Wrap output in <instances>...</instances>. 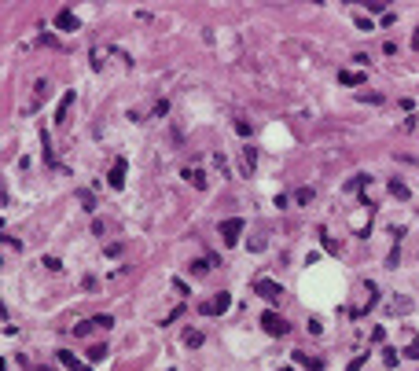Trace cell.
Masks as SVG:
<instances>
[{
  "label": "cell",
  "mask_w": 419,
  "mask_h": 371,
  "mask_svg": "<svg viewBox=\"0 0 419 371\" xmlns=\"http://www.w3.org/2000/svg\"><path fill=\"white\" fill-rule=\"evenodd\" d=\"M228 309H232V294H228V291L213 294L210 301H202V305H199V312H202V316H221V312H228Z\"/></svg>",
  "instance_id": "6da1fadb"
},
{
  "label": "cell",
  "mask_w": 419,
  "mask_h": 371,
  "mask_svg": "<svg viewBox=\"0 0 419 371\" xmlns=\"http://www.w3.org/2000/svg\"><path fill=\"white\" fill-rule=\"evenodd\" d=\"M294 364H298V368H309V371H320V368H324V360H320V357L302 353V349H294Z\"/></svg>",
  "instance_id": "ba28073f"
},
{
  "label": "cell",
  "mask_w": 419,
  "mask_h": 371,
  "mask_svg": "<svg viewBox=\"0 0 419 371\" xmlns=\"http://www.w3.org/2000/svg\"><path fill=\"white\" fill-rule=\"evenodd\" d=\"M390 195H394V199H408V188L401 180H390Z\"/></svg>",
  "instance_id": "2e32d148"
},
{
  "label": "cell",
  "mask_w": 419,
  "mask_h": 371,
  "mask_svg": "<svg viewBox=\"0 0 419 371\" xmlns=\"http://www.w3.org/2000/svg\"><path fill=\"white\" fill-rule=\"evenodd\" d=\"M338 81H342V85H364V74H357V70H338Z\"/></svg>",
  "instance_id": "7c38bea8"
},
{
  "label": "cell",
  "mask_w": 419,
  "mask_h": 371,
  "mask_svg": "<svg viewBox=\"0 0 419 371\" xmlns=\"http://www.w3.org/2000/svg\"><path fill=\"white\" fill-rule=\"evenodd\" d=\"M33 88H37V96H41V99H48V92H52V85H48V81H37Z\"/></svg>",
  "instance_id": "d4e9b609"
},
{
  "label": "cell",
  "mask_w": 419,
  "mask_h": 371,
  "mask_svg": "<svg viewBox=\"0 0 419 371\" xmlns=\"http://www.w3.org/2000/svg\"><path fill=\"white\" fill-rule=\"evenodd\" d=\"M70 107H74V92H67V96L59 99V110H55V125H67V114H70Z\"/></svg>",
  "instance_id": "9c48e42d"
},
{
  "label": "cell",
  "mask_w": 419,
  "mask_h": 371,
  "mask_svg": "<svg viewBox=\"0 0 419 371\" xmlns=\"http://www.w3.org/2000/svg\"><path fill=\"white\" fill-rule=\"evenodd\" d=\"M405 357H412V360H419V335L412 338V346H408V349H405Z\"/></svg>",
  "instance_id": "cb8c5ba5"
},
{
  "label": "cell",
  "mask_w": 419,
  "mask_h": 371,
  "mask_svg": "<svg viewBox=\"0 0 419 371\" xmlns=\"http://www.w3.org/2000/svg\"><path fill=\"white\" fill-rule=\"evenodd\" d=\"M313 199H316V191H313V188H298V191H294V202H302V206H309Z\"/></svg>",
  "instance_id": "4fadbf2b"
},
{
  "label": "cell",
  "mask_w": 419,
  "mask_h": 371,
  "mask_svg": "<svg viewBox=\"0 0 419 371\" xmlns=\"http://www.w3.org/2000/svg\"><path fill=\"white\" fill-rule=\"evenodd\" d=\"M78 199H81V206H85L88 213L96 210V199H92V191H88V188H81V191H78Z\"/></svg>",
  "instance_id": "9a60e30c"
},
{
  "label": "cell",
  "mask_w": 419,
  "mask_h": 371,
  "mask_svg": "<svg viewBox=\"0 0 419 371\" xmlns=\"http://www.w3.org/2000/svg\"><path fill=\"white\" fill-rule=\"evenodd\" d=\"M364 184H368V177H364V173H357V177L349 180V191H360V188H364Z\"/></svg>",
  "instance_id": "44dd1931"
},
{
  "label": "cell",
  "mask_w": 419,
  "mask_h": 371,
  "mask_svg": "<svg viewBox=\"0 0 419 371\" xmlns=\"http://www.w3.org/2000/svg\"><path fill=\"white\" fill-rule=\"evenodd\" d=\"M324 250H331V254H338V243H335L331 235H324Z\"/></svg>",
  "instance_id": "f1b7e54d"
},
{
  "label": "cell",
  "mask_w": 419,
  "mask_h": 371,
  "mask_svg": "<svg viewBox=\"0 0 419 371\" xmlns=\"http://www.w3.org/2000/svg\"><path fill=\"white\" fill-rule=\"evenodd\" d=\"M184 346H188V349H199V346H202V331H188V335H184Z\"/></svg>",
  "instance_id": "5bb4252c"
},
{
  "label": "cell",
  "mask_w": 419,
  "mask_h": 371,
  "mask_svg": "<svg viewBox=\"0 0 419 371\" xmlns=\"http://www.w3.org/2000/svg\"><path fill=\"white\" fill-rule=\"evenodd\" d=\"M412 48H416V52H419V30H416V33H412Z\"/></svg>",
  "instance_id": "4dcf8cb0"
},
{
  "label": "cell",
  "mask_w": 419,
  "mask_h": 371,
  "mask_svg": "<svg viewBox=\"0 0 419 371\" xmlns=\"http://www.w3.org/2000/svg\"><path fill=\"white\" fill-rule=\"evenodd\" d=\"M166 110H169V103H166V99H158V103H155V118H162Z\"/></svg>",
  "instance_id": "83f0119b"
},
{
  "label": "cell",
  "mask_w": 419,
  "mask_h": 371,
  "mask_svg": "<svg viewBox=\"0 0 419 371\" xmlns=\"http://www.w3.org/2000/svg\"><path fill=\"white\" fill-rule=\"evenodd\" d=\"M261 327L268 331V335H287V331H291V323H287L283 316H279V312H272V309H268V312H261Z\"/></svg>",
  "instance_id": "277c9868"
},
{
  "label": "cell",
  "mask_w": 419,
  "mask_h": 371,
  "mask_svg": "<svg viewBox=\"0 0 419 371\" xmlns=\"http://www.w3.org/2000/svg\"><path fill=\"white\" fill-rule=\"evenodd\" d=\"M44 268H48V272H59V268H63V261H59V257H44V261H41Z\"/></svg>",
  "instance_id": "7402d4cb"
},
{
  "label": "cell",
  "mask_w": 419,
  "mask_h": 371,
  "mask_svg": "<svg viewBox=\"0 0 419 371\" xmlns=\"http://www.w3.org/2000/svg\"><path fill=\"white\" fill-rule=\"evenodd\" d=\"M254 162H257L254 147H243V165H247V169H254Z\"/></svg>",
  "instance_id": "ac0fdd59"
},
{
  "label": "cell",
  "mask_w": 419,
  "mask_h": 371,
  "mask_svg": "<svg viewBox=\"0 0 419 371\" xmlns=\"http://www.w3.org/2000/svg\"><path fill=\"white\" fill-rule=\"evenodd\" d=\"M357 30H364V33H371V30H375V22H371V18H364V15H357Z\"/></svg>",
  "instance_id": "ffe728a7"
},
{
  "label": "cell",
  "mask_w": 419,
  "mask_h": 371,
  "mask_svg": "<svg viewBox=\"0 0 419 371\" xmlns=\"http://www.w3.org/2000/svg\"><path fill=\"white\" fill-rule=\"evenodd\" d=\"M191 272H195V276H206V272H210V261H206V257H199V261H191Z\"/></svg>",
  "instance_id": "e0dca14e"
},
{
  "label": "cell",
  "mask_w": 419,
  "mask_h": 371,
  "mask_svg": "<svg viewBox=\"0 0 419 371\" xmlns=\"http://www.w3.org/2000/svg\"><path fill=\"white\" fill-rule=\"evenodd\" d=\"M110 327H114V316H107V312H103V316H92V320H85V323H78V327H74V335L85 338L88 331H110Z\"/></svg>",
  "instance_id": "7a4b0ae2"
},
{
  "label": "cell",
  "mask_w": 419,
  "mask_h": 371,
  "mask_svg": "<svg viewBox=\"0 0 419 371\" xmlns=\"http://www.w3.org/2000/svg\"><path fill=\"white\" fill-rule=\"evenodd\" d=\"M4 246H7V250H22V243H18V239H11V235H4Z\"/></svg>",
  "instance_id": "f546056e"
},
{
  "label": "cell",
  "mask_w": 419,
  "mask_h": 371,
  "mask_svg": "<svg viewBox=\"0 0 419 371\" xmlns=\"http://www.w3.org/2000/svg\"><path fill=\"white\" fill-rule=\"evenodd\" d=\"M279 371H294V368H279Z\"/></svg>",
  "instance_id": "1f68e13d"
},
{
  "label": "cell",
  "mask_w": 419,
  "mask_h": 371,
  "mask_svg": "<svg viewBox=\"0 0 419 371\" xmlns=\"http://www.w3.org/2000/svg\"><path fill=\"white\" fill-rule=\"evenodd\" d=\"M59 364H67L70 371H92L88 364H81V360L74 357V353H67V349H59Z\"/></svg>",
  "instance_id": "30bf717a"
},
{
  "label": "cell",
  "mask_w": 419,
  "mask_h": 371,
  "mask_svg": "<svg viewBox=\"0 0 419 371\" xmlns=\"http://www.w3.org/2000/svg\"><path fill=\"white\" fill-rule=\"evenodd\" d=\"M184 180H188V184H195V188H199V191H206V173H202V169H184Z\"/></svg>",
  "instance_id": "8fae6325"
},
{
  "label": "cell",
  "mask_w": 419,
  "mask_h": 371,
  "mask_svg": "<svg viewBox=\"0 0 419 371\" xmlns=\"http://www.w3.org/2000/svg\"><path fill=\"white\" fill-rule=\"evenodd\" d=\"M364 364H368V353H360V357H353V360H349V368H346V371H360Z\"/></svg>",
  "instance_id": "d6986e66"
},
{
  "label": "cell",
  "mask_w": 419,
  "mask_h": 371,
  "mask_svg": "<svg viewBox=\"0 0 419 371\" xmlns=\"http://www.w3.org/2000/svg\"><path fill=\"white\" fill-rule=\"evenodd\" d=\"M243 217H228V221H221V235H225V243L228 246H236L239 243V235H243Z\"/></svg>",
  "instance_id": "5b68a950"
},
{
  "label": "cell",
  "mask_w": 419,
  "mask_h": 371,
  "mask_svg": "<svg viewBox=\"0 0 419 371\" xmlns=\"http://www.w3.org/2000/svg\"><path fill=\"white\" fill-rule=\"evenodd\" d=\"M383 360H386V368H397V349H383Z\"/></svg>",
  "instance_id": "603a6c76"
},
{
  "label": "cell",
  "mask_w": 419,
  "mask_h": 371,
  "mask_svg": "<svg viewBox=\"0 0 419 371\" xmlns=\"http://www.w3.org/2000/svg\"><path fill=\"white\" fill-rule=\"evenodd\" d=\"M254 291L261 294L265 301H272V305H276L279 298H283V287H279L276 280H268V276H261V280H254Z\"/></svg>",
  "instance_id": "3957f363"
},
{
  "label": "cell",
  "mask_w": 419,
  "mask_h": 371,
  "mask_svg": "<svg viewBox=\"0 0 419 371\" xmlns=\"http://www.w3.org/2000/svg\"><path fill=\"white\" fill-rule=\"evenodd\" d=\"M236 133H239V136H250V122H243V118H239V122H236Z\"/></svg>",
  "instance_id": "4316f807"
},
{
  "label": "cell",
  "mask_w": 419,
  "mask_h": 371,
  "mask_svg": "<svg viewBox=\"0 0 419 371\" xmlns=\"http://www.w3.org/2000/svg\"><path fill=\"white\" fill-rule=\"evenodd\" d=\"M107 357V346H96V349H88V360H103Z\"/></svg>",
  "instance_id": "484cf974"
},
{
  "label": "cell",
  "mask_w": 419,
  "mask_h": 371,
  "mask_svg": "<svg viewBox=\"0 0 419 371\" xmlns=\"http://www.w3.org/2000/svg\"><path fill=\"white\" fill-rule=\"evenodd\" d=\"M78 15L70 11V7H59V11H55V30H63V33H78Z\"/></svg>",
  "instance_id": "8992f818"
},
{
  "label": "cell",
  "mask_w": 419,
  "mask_h": 371,
  "mask_svg": "<svg viewBox=\"0 0 419 371\" xmlns=\"http://www.w3.org/2000/svg\"><path fill=\"white\" fill-rule=\"evenodd\" d=\"M125 169H129V162H125V158H114V165H110V173H107V184H110L114 191L125 188Z\"/></svg>",
  "instance_id": "52a82bcc"
}]
</instances>
